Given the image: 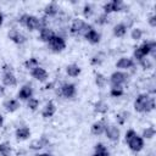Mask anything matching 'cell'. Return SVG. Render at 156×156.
I'll list each match as a JSON object with an SVG mask.
<instances>
[{"mask_svg":"<svg viewBox=\"0 0 156 156\" xmlns=\"http://www.w3.org/2000/svg\"><path fill=\"white\" fill-rule=\"evenodd\" d=\"M93 28L94 27L90 23L85 22L84 20L74 18L72 24H71V27H69V32H71L72 35H83L84 37V34L87 32H89L90 29H93Z\"/></svg>","mask_w":156,"mask_h":156,"instance_id":"obj_1","label":"cell"},{"mask_svg":"<svg viewBox=\"0 0 156 156\" xmlns=\"http://www.w3.org/2000/svg\"><path fill=\"white\" fill-rule=\"evenodd\" d=\"M48 46L51 51L54 52H61L66 49V40L63 37L58 35V34H55L48 43Z\"/></svg>","mask_w":156,"mask_h":156,"instance_id":"obj_2","label":"cell"},{"mask_svg":"<svg viewBox=\"0 0 156 156\" xmlns=\"http://www.w3.org/2000/svg\"><path fill=\"white\" fill-rule=\"evenodd\" d=\"M128 80V74L123 71H116L110 76V84L111 87H122Z\"/></svg>","mask_w":156,"mask_h":156,"instance_id":"obj_3","label":"cell"},{"mask_svg":"<svg viewBox=\"0 0 156 156\" xmlns=\"http://www.w3.org/2000/svg\"><path fill=\"white\" fill-rule=\"evenodd\" d=\"M102 9H104V13L106 15H110L111 12H119L124 10V2L121 0H112L106 2L102 6Z\"/></svg>","mask_w":156,"mask_h":156,"instance_id":"obj_4","label":"cell"},{"mask_svg":"<svg viewBox=\"0 0 156 156\" xmlns=\"http://www.w3.org/2000/svg\"><path fill=\"white\" fill-rule=\"evenodd\" d=\"M140 52L143 54L144 57H147L149 55H151L152 57L156 56V41L155 40H147L144 41L140 46H138Z\"/></svg>","mask_w":156,"mask_h":156,"instance_id":"obj_5","label":"cell"},{"mask_svg":"<svg viewBox=\"0 0 156 156\" xmlns=\"http://www.w3.org/2000/svg\"><path fill=\"white\" fill-rule=\"evenodd\" d=\"M77 94V88L73 83H63L60 87V95H62L66 99H72Z\"/></svg>","mask_w":156,"mask_h":156,"instance_id":"obj_6","label":"cell"},{"mask_svg":"<svg viewBox=\"0 0 156 156\" xmlns=\"http://www.w3.org/2000/svg\"><path fill=\"white\" fill-rule=\"evenodd\" d=\"M150 99V95L144 93V94H139L135 100H134V110L136 112H145V108H146V104H147V100Z\"/></svg>","mask_w":156,"mask_h":156,"instance_id":"obj_7","label":"cell"},{"mask_svg":"<svg viewBox=\"0 0 156 156\" xmlns=\"http://www.w3.org/2000/svg\"><path fill=\"white\" fill-rule=\"evenodd\" d=\"M7 37H9V39H10L11 41H13V43L17 44V45H22V44H24V43L27 41L26 35L22 34V33H21L20 30H17L16 28L10 29L9 33H7Z\"/></svg>","mask_w":156,"mask_h":156,"instance_id":"obj_8","label":"cell"},{"mask_svg":"<svg viewBox=\"0 0 156 156\" xmlns=\"http://www.w3.org/2000/svg\"><path fill=\"white\" fill-rule=\"evenodd\" d=\"M104 134L106 135V138L108 140H111V141H118L119 135H121V132H119V129H118L117 126L110 124V126H106V129H105V133Z\"/></svg>","mask_w":156,"mask_h":156,"instance_id":"obj_9","label":"cell"},{"mask_svg":"<svg viewBox=\"0 0 156 156\" xmlns=\"http://www.w3.org/2000/svg\"><path fill=\"white\" fill-rule=\"evenodd\" d=\"M49 144H50V140H49L45 135H41L40 138L34 139V140L30 141V144H29V149H30V150H34V151H38V150H41L43 147L48 146Z\"/></svg>","mask_w":156,"mask_h":156,"instance_id":"obj_10","label":"cell"},{"mask_svg":"<svg viewBox=\"0 0 156 156\" xmlns=\"http://www.w3.org/2000/svg\"><path fill=\"white\" fill-rule=\"evenodd\" d=\"M128 146H129V149L133 151V152H139V151H141L143 150V147H144V139L140 136V135H135L133 139H130L128 143Z\"/></svg>","mask_w":156,"mask_h":156,"instance_id":"obj_11","label":"cell"},{"mask_svg":"<svg viewBox=\"0 0 156 156\" xmlns=\"http://www.w3.org/2000/svg\"><path fill=\"white\" fill-rule=\"evenodd\" d=\"M24 27L29 30V32H34V30H39L40 29V22H39V17L34 16V15H28Z\"/></svg>","mask_w":156,"mask_h":156,"instance_id":"obj_12","label":"cell"},{"mask_svg":"<svg viewBox=\"0 0 156 156\" xmlns=\"http://www.w3.org/2000/svg\"><path fill=\"white\" fill-rule=\"evenodd\" d=\"M30 76H32L34 79L39 80V82H46L48 78H49V73L46 72V69L43 68V67H40V66L33 68V69L30 71Z\"/></svg>","mask_w":156,"mask_h":156,"instance_id":"obj_13","label":"cell"},{"mask_svg":"<svg viewBox=\"0 0 156 156\" xmlns=\"http://www.w3.org/2000/svg\"><path fill=\"white\" fill-rule=\"evenodd\" d=\"M55 35V32L50 28V27H44V28H40L39 29V37L38 39L43 43H49V40Z\"/></svg>","mask_w":156,"mask_h":156,"instance_id":"obj_14","label":"cell"},{"mask_svg":"<svg viewBox=\"0 0 156 156\" xmlns=\"http://www.w3.org/2000/svg\"><path fill=\"white\" fill-rule=\"evenodd\" d=\"M17 98L20 100H28L30 98H33V89L29 84H24L23 87H21V89L17 93Z\"/></svg>","mask_w":156,"mask_h":156,"instance_id":"obj_15","label":"cell"},{"mask_svg":"<svg viewBox=\"0 0 156 156\" xmlns=\"http://www.w3.org/2000/svg\"><path fill=\"white\" fill-rule=\"evenodd\" d=\"M133 66H134V60L132 57H127V56L119 57L118 61L116 62V67L119 69H129Z\"/></svg>","mask_w":156,"mask_h":156,"instance_id":"obj_16","label":"cell"},{"mask_svg":"<svg viewBox=\"0 0 156 156\" xmlns=\"http://www.w3.org/2000/svg\"><path fill=\"white\" fill-rule=\"evenodd\" d=\"M55 112H56V105L52 101H49L43 107L41 116H43V118H50V117H52L55 115Z\"/></svg>","mask_w":156,"mask_h":156,"instance_id":"obj_17","label":"cell"},{"mask_svg":"<svg viewBox=\"0 0 156 156\" xmlns=\"http://www.w3.org/2000/svg\"><path fill=\"white\" fill-rule=\"evenodd\" d=\"M15 135H16V139L17 140H21V141L27 140L30 136V129L27 126H22V127H20V128L16 129Z\"/></svg>","mask_w":156,"mask_h":156,"instance_id":"obj_18","label":"cell"},{"mask_svg":"<svg viewBox=\"0 0 156 156\" xmlns=\"http://www.w3.org/2000/svg\"><path fill=\"white\" fill-rule=\"evenodd\" d=\"M84 38H85L90 44H99L100 40H101V34H100L98 30H95V29L93 28V29H90L89 32H87V33L84 34Z\"/></svg>","mask_w":156,"mask_h":156,"instance_id":"obj_19","label":"cell"},{"mask_svg":"<svg viewBox=\"0 0 156 156\" xmlns=\"http://www.w3.org/2000/svg\"><path fill=\"white\" fill-rule=\"evenodd\" d=\"M2 84L4 87H15L17 84V78L13 72L2 73Z\"/></svg>","mask_w":156,"mask_h":156,"instance_id":"obj_20","label":"cell"},{"mask_svg":"<svg viewBox=\"0 0 156 156\" xmlns=\"http://www.w3.org/2000/svg\"><path fill=\"white\" fill-rule=\"evenodd\" d=\"M106 126H107V124L105 123L104 119L98 121V122H94V123L91 124V133H93L94 135H101V134L105 133Z\"/></svg>","mask_w":156,"mask_h":156,"instance_id":"obj_21","label":"cell"},{"mask_svg":"<svg viewBox=\"0 0 156 156\" xmlns=\"http://www.w3.org/2000/svg\"><path fill=\"white\" fill-rule=\"evenodd\" d=\"M57 12H58V5L54 1L46 4L44 7V13L46 17H55L57 15Z\"/></svg>","mask_w":156,"mask_h":156,"instance_id":"obj_22","label":"cell"},{"mask_svg":"<svg viewBox=\"0 0 156 156\" xmlns=\"http://www.w3.org/2000/svg\"><path fill=\"white\" fill-rule=\"evenodd\" d=\"M4 107L7 112L12 113V112H15L20 108V101L17 99H9L4 102Z\"/></svg>","mask_w":156,"mask_h":156,"instance_id":"obj_23","label":"cell"},{"mask_svg":"<svg viewBox=\"0 0 156 156\" xmlns=\"http://www.w3.org/2000/svg\"><path fill=\"white\" fill-rule=\"evenodd\" d=\"M93 156H110V151H108V149L102 143H98L94 146Z\"/></svg>","mask_w":156,"mask_h":156,"instance_id":"obj_24","label":"cell"},{"mask_svg":"<svg viewBox=\"0 0 156 156\" xmlns=\"http://www.w3.org/2000/svg\"><path fill=\"white\" fill-rule=\"evenodd\" d=\"M94 111H95L96 113L105 115V113L108 111V105H107V102H105L104 100H98V101L94 104Z\"/></svg>","mask_w":156,"mask_h":156,"instance_id":"obj_25","label":"cell"},{"mask_svg":"<svg viewBox=\"0 0 156 156\" xmlns=\"http://www.w3.org/2000/svg\"><path fill=\"white\" fill-rule=\"evenodd\" d=\"M127 29H128V28L126 27L124 23H117V24L113 27L112 32H113V35H115V37H117V38H122V37L126 35Z\"/></svg>","mask_w":156,"mask_h":156,"instance_id":"obj_26","label":"cell"},{"mask_svg":"<svg viewBox=\"0 0 156 156\" xmlns=\"http://www.w3.org/2000/svg\"><path fill=\"white\" fill-rule=\"evenodd\" d=\"M80 72H82V69H80V67L77 63H71V65H68L66 67V73L69 77H73V78L74 77H78L80 74Z\"/></svg>","mask_w":156,"mask_h":156,"instance_id":"obj_27","label":"cell"},{"mask_svg":"<svg viewBox=\"0 0 156 156\" xmlns=\"http://www.w3.org/2000/svg\"><path fill=\"white\" fill-rule=\"evenodd\" d=\"M12 154V146L7 141L0 143V156H11Z\"/></svg>","mask_w":156,"mask_h":156,"instance_id":"obj_28","label":"cell"},{"mask_svg":"<svg viewBox=\"0 0 156 156\" xmlns=\"http://www.w3.org/2000/svg\"><path fill=\"white\" fill-rule=\"evenodd\" d=\"M95 84H96V87L99 89H102L107 84V78L102 73H96L95 74Z\"/></svg>","mask_w":156,"mask_h":156,"instance_id":"obj_29","label":"cell"},{"mask_svg":"<svg viewBox=\"0 0 156 156\" xmlns=\"http://www.w3.org/2000/svg\"><path fill=\"white\" fill-rule=\"evenodd\" d=\"M155 134H156L155 128H154L152 126H150V127H146V128L143 130L141 138H143V139H152V138L155 136Z\"/></svg>","mask_w":156,"mask_h":156,"instance_id":"obj_30","label":"cell"},{"mask_svg":"<svg viewBox=\"0 0 156 156\" xmlns=\"http://www.w3.org/2000/svg\"><path fill=\"white\" fill-rule=\"evenodd\" d=\"M38 66H39V61H38L37 57H29V58L24 62V67H26L27 69H29V71H32L33 68H35V67H38Z\"/></svg>","mask_w":156,"mask_h":156,"instance_id":"obj_31","label":"cell"},{"mask_svg":"<svg viewBox=\"0 0 156 156\" xmlns=\"http://www.w3.org/2000/svg\"><path fill=\"white\" fill-rule=\"evenodd\" d=\"M128 116H129V113H128L127 111H121V112H118V113L116 115V121H117V123H118L119 126L124 124L126 121L128 119Z\"/></svg>","mask_w":156,"mask_h":156,"instance_id":"obj_32","label":"cell"},{"mask_svg":"<svg viewBox=\"0 0 156 156\" xmlns=\"http://www.w3.org/2000/svg\"><path fill=\"white\" fill-rule=\"evenodd\" d=\"M124 94V90L122 87H111L110 89V95L112 98H121Z\"/></svg>","mask_w":156,"mask_h":156,"instance_id":"obj_33","label":"cell"},{"mask_svg":"<svg viewBox=\"0 0 156 156\" xmlns=\"http://www.w3.org/2000/svg\"><path fill=\"white\" fill-rule=\"evenodd\" d=\"M139 63H140V66H141L144 69H151V68L154 67V62H152V60L149 58V57L141 58V60L139 61Z\"/></svg>","mask_w":156,"mask_h":156,"instance_id":"obj_34","label":"cell"},{"mask_svg":"<svg viewBox=\"0 0 156 156\" xmlns=\"http://www.w3.org/2000/svg\"><path fill=\"white\" fill-rule=\"evenodd\" d=\"M93 13H94V7H93V5H91V4H85V5L83 6V15H84V17H85V18H89V17L93 16Z\"/></svg>","mask_w":156,"mask_h":156,"instance_id":"obj_35","label":"cell"},{"mask_svg":"<svg viewBox=\"0 0 156 156\" xmlns=\"http://www.w3.org/2000/svg\"><path fill=\"white\" fill-rule=\"evenodd\" d=\"M143 30L140 29V28H133L132 29V32H130V37H132V39L133 40H135V41H138V40H140L141 38H143Z\"/></svg>","mask_w":156,"mask_h":156,"instance_id":"obj_36","label":"cell"},{"mask_svg":"<svg viewBox=\"0 0 156 156\" xmlns=\"http://www.w3.org/2000/svg\"><path fill=\"white\" fill-rule=\"evenodd\" d=\"M104 62V55L102 54H96L90 58V63L93 66H100Z\"/></svg>","mask_w":156,"mask_h":156,"instance_id":"obj_37","label":"cell"},{"mask_svg":"<svg viewBox=\"0 0 156 156\" xmlns=\"http://www.w3.org/2000/svg\"><path fill=\"white\" fill-rule=\"evenodd\" d=\"M27 107L32 111H35L38 107H39V100L35 99V98H30L27 100Z\"/></svg>","mask_w":156,"mask_h":156,"instance_id":"obj_38","label":"cell"},{"mask_svg":"<svg viewBox=\"0 0 156 156\" xmlns=\"http://www.w3.org/2000/svg\"><path fill=\"white\" fill-rule=\"evenodd\" d=\"M107 22H108V15H106V13H101L95 18V23L99 26H104Z\"/></svg>","mask_w":156,"mask_h":156,"instance_id":"obj_39","label":"cell"},{"mask_svg":"<svg viewBox=\"0 0 156 156\" xmlns=\"http://www.w3.org/2000/svg\"><path fill=\"white\" fill-rule=\"evenodd\" d=\"M155 108V98L150 96V99L147 100V104H146V108H145V112H151L152 110Z\"/></svg>","mask_w":156,"mask_h":156,"instance_id":"obj_40","label":"cell"},{"mask_svg":"<svg viewBox=\"0 0 156 156\" xmlns=\"http://www.w3.org/2000/svg\"><path fill=\"white\" fill-rule=\"evenodd\" d=\"M136 135V132L134 130V129H128L127 132H126V135H124V140H126V143H128L130 139H133L134 136Z\"/></svg>","mask_w":156,"mask_h":156,"instance_id":"obj_41","label":"cell"},{"mask_svg":"<svg viewBox=\"0 0 156 156\" xmlns=\"http://www.w3.org/2000/svg\"><path fill=\"white\" fill-rule=\"evenodd\" d=\"M141 58H144V56H143V54L140 52V50H139V48H135V50H134V52H133V60H136V61H140Z\"/></svg>","mask_w":156,"mask_h":156,"instance_id":"obj_42","label":"cell"},{"mask_svg":"<svg viewBox=\"0 0 156 156\" xmlns=\"http://www.w3.org/2000/svg\"><path fill=\"white\" fill-rule=\"evenodd\" d=\"M147 22H149V24H150L152 28H155V27H156V15H155V13L150 15V16H149Z\"/></svg>","mask_w":156,"mask_h":156,"instance_id":"obj_43","label":"cell"},{"mask_svg":"<svg viewBox=\"0 0 156 156\" xmlns=\"http://www.w3.org/2000/svg\"><path fill=\"white\" fill-rule=\"evenodd\" d=\"M1 71H2V73L13 72V67H12L11 65H9V63H5V65H2V68H1Z\"/></svg>","mask_w":156,"mask_h":156,"instance_id":"obj_44","label":"cell"},{"mask_svg":"<svg viewBox=\"0 0 156 156\" xmlns=\"http://www.w3.org/2000/svg\"><path fill=\"white\" fill-rule=\"evenodd\" d=\"M27 17H28V13H23V15H22V16L18 18V23H20V24H22V26H24Z\"/></svg>","mask_w":156,"mask_h":156,"instance_id":"obj_45","label":"cell"},{"mask_svg":"<svg viewBox=\"0 0 156 156\" xmlns=\"http://www.w3.org/2000/svg\"><path fill=\"white\" fill-rule=\"evenodd\" d=\"M5 94V87L4 85H0V96H2Z\"/></svg>","mask_w":156,"mask_h":156,"instance_id":"obj_46","label":"cell"},{"mask_svg":"<svg viewBox=\"0 0 156 156\" xmlns=\"http://www.w3.org/2000/svg\"><path fill=\"white\" fill-rule=\"evenodd\" d=\"M2 23H4V15L0 12V27L2 26Z\"/></svg>","mask_w":156,"mask_h":156,"instance_id":"obj_47","label":"cell"},{"mask_svg":"<svg viewBox=\"0 0 156 156\" xmlns=\"http://www.w3.org/2000/svg\"><path fill=\"white\" fill-rule=\"evenodd\" d=\"M37 156H52V155L49 154V152H43V154H38Z\"/></svg>","mask_w":156,"mask_h":156,"instance_id":"obj_48","label":"cell"},{"mask_svg":"<svg viewBox=\"0 0 156 156\" xmlns=\"http://www.w3.org/2000/svg\"><path fill=\"white\" fill-rule=\"evenodd\" d=\"M2 124H4V116L0 113V127H1Z\"/></svg>","mask_w":156,"mask_h":156,"instance_id":"obj_49","label":"cell"},{"mask_svg":"<svg viewBox=\"0 0 156 156\" xmlns=\"http://www.w3.org/2000/svg\"><path fill=\"white\" fill-rule=\"evenodd\" d=\"M54 85V83H49V84H46V87H45V89H51V87Z\"/></svg>","mask_w":156,"mask_h":156,"instance_id":"obj_50","label":"cell"}]
</instances>
